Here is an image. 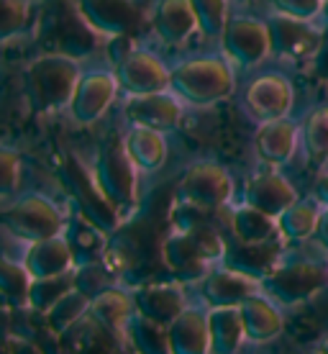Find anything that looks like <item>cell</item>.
I'll return each mask as SVG.
<instances>
[{
    "label": "cell",
    "mask_w": 328,
    "mask_h": 354,
    "mask_svg": "<svg viewBox=\"0 0 328 354\" xmlns=\"http://www.w3.org/2000/svg\"><path fill=\"white\" fill-rule=\"evenodd\" d=\"M169 90L185 106L208 108L233 95L236 75L226 57H190L169 67Z\"/></svg>",
    "instance_id": "cell-1"
},
{
    "label": "cell",
    "mask_w": 328,
    "mask_h": 354,
    "mask_svg": "<svg viewBox=\"0 0 328 354\" xmlns=\"http://www.w3.org/2000/svg\"><path fill=\"white\" fill-rule=\"evenodd\" d=\"M259 285L262 292L282 308L302 306L328 288V259L282 252V257L259 280Z\"/></svg>",
    "instance_id": "cell-2"
},
{
    "label": "cell",
    "mask_w": 328,
    "mask_h": 354,
    "mask_svg": "<svg viewBox=\"0 0 328 354\" xmlns=\"http://www.w3.org/2000/svg\"><path fill=\"white\" fill-rule=\"evenodd\" d=\"M80 62L67 54H44L26 72L28 100L39 113H54L70 106L77 80Z\"/></svg>",
    "instance_id": "cell-3"
},
{
    "label": "cell",
    "mask_w": 328,
    "mask_h": 354,
    "mask_svg": "<svg viewBox=\"0 0 328 354\" xmlns=\"http://www.w3.org/2000/svg\"><path fill=\"white\" fill-rule=\"evenodd\" d=\"M139 169L131 162V157L124 149V139L121 142H108L100 149L95 167H93V180L98 190L103 193L110 208H113L121 218L126 213H131L139 201Z\"/></svg>",
    "instance_id": "cell-4"
},
{
    "label": "cell",
    "mask_w": 328,
    "mask_h": 354,
    "mask_svg": "<svg viewBox=\"0 0 328 354\" xmlns=\"http://www.w3.org/2000/svg\"><path fill=\"white\" fill-rule=\"evenodd\" d=\"M0 226L31 244V241L64 234L67 218L52 198L41 193H28L0 213Z\"/></svg>",
    "instance_id": "cell-5"
},
{
    "label": "cell",
    "mask_w": 328,
    "mask_h": 354,
    "mask_svg": "<svg viewBox=\"0 0 328 354\" xmlns=\"http://www.w3.org/2000/svg\"><path fill=\"white\" fill-rule=\"evenodd\" d=\"M177 201L197 211H221L233 201V177L218 162L200 160L180 180Z\"/></svg>",
    "instance_id": "cell-6"
},
{
    "label": "cell",
    "mask_w": 328,
    "mask_h": 354,
    "mask_svg": "<svg viewBox=\"0 0 328 354\" xmlns=\"http://www.w3.org/2000/svg\"><path fill=\"white\" fill-rule=\"evenodd\" d=\"M218 41L223 57L239 70H254L272 57L269 26L254 16H231Z\"/></svg>",
    "instance_id": "cell-7"
},
{
    "label": "cell",
    "mask_w": 328,
    "mask_h": 354,
    "mask_svg": "<svg viewBox=\"0 0 328 354\" xmlns=\"http://www.w3.org/2000/svg\"><path fill=\"white\" fill-rule=\"evenodd\" d=\"M295 106V85L282 72H262L247 82L241 93V108L254 124L287 118Z\"/></svg>",
    "instance_id": "cell-8"
},
{
    "label": "cell",
    "mask_w": 328,
    "mask_h": 354,
    "mask_svg": "<svg viewBox=\"0 0 328 354\" xmlns=\"http://www.w3.org/2000/svg\"><path fill=\"white\" fill-rule=\"evenodd\" d=\"M269 26V39H272V57L284 59V62H305V59H316L326 28L316 26L313 21H302V18L282 16V13H272L267 18Z\"/></svg>",
    "instance_id": "cell-9"
},
{
    "label": "cell",
    "mask_w": 328,
    "mask_h": 354,
    "mask_svg": "<svg viewBox=\"0 0 328 354\" xmlns=\"http://www.w3.org/2000/svg\"><path fill=\"white\" fill-rule=\"evenodd\" d=\"M118 88L128 95H149V93H162L169 90V67L162 62L157 54L146 49H131L124 59L113 64Z\"/></svg>",
    "instance_id": "cell-10"
},
{
    "label": "cell",
    "mask_w": 328,
    "mask_h": 354,
    "mask_svg": "<svg viewBox=\"0 0 328 354\" xmlns=\"http://www.w3.org/2000/svg\"><path fill=\"white\" fill-rule=\"evenodd\" d=\"M118 80H115L113 72L106 70H93L80 75L75 95L70 100V113L75 118V124L90 126L100 121L103 113L113 106L115 95H118Z\"/></svg>",
    "instance_id": "cell-11"
},
{
    "label": "cell",
    "mask_w": 328,
    "mask_h": 354,
    "mask_svg": "<svg viewBox=\"0 0 328 354\" xmlns=\"http://www.w3.org/2000/svg\"><path fill=\"white\" fill-rule=\"evenodd\" d=\"M197 288H200V298H203L205 308H229V306L239 308L249 295L262 292L257 277H249V274L223 265V262L211 267L203 280H197Z\"/></svg>",
    "instance_id": "cell-12"
},
{
    "label": "cell",
    "mask_w": 328,
    "mask_h": 354,
    "mask_svg": "<svg viewBox=\"0 0 328 354\" xmlns=\"http://www.w3.org/2000/svg\"><path fill=\"white\" fill-rule=\"evenodd\" d=\"M124 113L131 126H146V129L167 133L180 126L182 113H185V103L172 90L149 93V95H128Z\"/></svg>",
    "instance_id": "cell-13"
},
{
    "label": "cell",
    "mask_w": 328,
    "mask_h": 354,
    "mask_svg": "<svg viewBox=\"0 0 328 354\" xmlns=\"http://www.w3.org/2000/svg\"><path fill=\"white\" fill-rule=\"evenodd\" d=\"M75 10L90 31L108 39L128 36L139 24L133 0H75Z\"/></svg>",
    "instance_id": "cell-14"
},
{
    "label": "cell",
    "mask_w": 328,
    "mask_h": 354,
    "mask_svg": "<svg viewBox=\"0 0 328 354\" xmlns=\"http://www.w3.org/2000/svg\"><path fill=\"white\" fill-rule=\"evenodd\" d=\"M298 198L300 195H298L293 183L282 172H277V167H269L249 177V183L244 185L241 203L251 205V208H257L272 218H280Z\"/></svg>",
    "instance_id": "cell-15"
},
{
    "label": "cell",
    "mask_w": 328,
    "mask_h": 354,
    "mask_svg": "<svg viewBox=\"0 0 328 354\" xmlns=\"http://www.w3.org/2000/svg\"><path fill=\"white\" fill-rule=\"evenodd\" d=\"M300 147V126L293 118H277L259 124L254 133V151L257 160L267 167H282L295 157V151Z\"/></svg>",
    "instance_id": "cell-16"
},
{
    "label": "cell",
    "mask_w": 328,
    "mask_h": 354,
    "mask_svg": "<svg viewBox=\"0 0 328 354\" xmlns=\"http://www.w3.org/2000/svg\"><path fill=\"white\" fill-rule=\"evenodd\" d=\"M133 306H136V313L157 321L162 326H169L190 303H187L185 283L175 280V283H151L136 288Z\"/></svg>",
    "instance_id": "cell-17"
},
{
    "label": "cell",
    "mask_w": 328,
    "mask_h": 354,
    "mask_svg": "<svg viewBox=\"0 0 328 354\" xmlns=\"http://www.w3.org/2000/svg\"><path fill=\"white\" fill-rule=\"evenodd\" d=\"M67 183H70L72 193L77 198L80 211L85 218H90V221L103 231H113L115 226H118L121 216L110 208V203L103 198V193H100L98 185H95L93 175H90L88 169L82 167L75 157L67 160Z\"/></svg>",
    "instance_id": "cell-18"
},
{
    "label": "cell",
    "mask_w": 328,
    "mask_h": 354,
    "mask_svg": "<svg viewBox=\"0 0 328 354\" xmlns=\"http://www.w3.org/2000/svg\"><path fill=\"white\" fill-rule=\"evenodd\" d=\"M241 321H244V334L251 344H269L282 337L284 331V313L282 306H277L269 295L254 292L239 306Z\"/></svg>",
    "instance_id": "cell-19"
},
{
    "label": "cell",
    "mask_w": 328,
    "mask_h": 354,
    "mask_svg": "<svg viewBox=\"0 0 328 354\" xmlns=\"http://www.w3.org/2000/svg\"><path fill=\"white\" fill-rule=\"evenodd\" d=\"M172 354H211V326L205 306H187L167 326Z\"/></svg>",
    "instance_id": "cell-20"
},
{
    "label": "cell",
    "mask_w": 328,
    "mask_h": 354,
    "mask_svg": "<svg viewBox=\"0 0 328 354\" xmlns=\"http://www.w3.org/2000/svg\"><path fill=\"white\" fill-rule=\"evenodd\" d=\"M23 267L31 274V280H36V277H52V274H62L75 270L77 259H75V252L70 247L67 234H57V236H49V239L31 241L26 254H23Z\"/></svg>",
    "instance_id": "cell-21"
},
{
    "label": "cell",
    "mask_w": 328,
    "mask_h": 354,
    "mask_svg": "<svg viewBox=\"0 0 328 354\" xmlns=\"http://www.w3.org/2000/svg\"><path fill=\"white\" fill-rule=\"evenodd\" d=\"M162 259H164L167 270L177 277L180 283H197V280H203L211 267H215L193 247V241L187 239V234L182 229L172 231L164 239Z\"/></svg>",
    "instance_id": "cell-22"
},
{
    "label": "cell",
    "mask_w": 328,
    "mask_h": 354,
    "mask_svg": "<svg viewBox=\"0 0 328 354\" xmlns=\"http://www.w3.org/2000/svg\"><path fill=\"white\" fill-rule=\"evenodd\" d=\"M136 313V306H133V292L121 290V288H106L100 290L98 295H93L90 301L88 316L95 324H98L103 331L113 334V337L124 339L126 324Z\"/></svg>",
    "instance_id": "cell-23"
},
{
    "label": "cell",
    "mask_w": 328,
    "mask_h": 354,
    "mask_svg": "<svg viewBox=\"0 0 328 354\" xmlns=\"http://www.w3.org/2000/svg\"><path fill=\"white\" fill-rule=\"evenodd\" d=\"M151 28H154L157 39L164 44H185L197 31V21L193 8H190V0H160L154 18H151Z\"/></svg>",
    "instance_id": "cell-24"
},
{
    "label": "cell",
    "mask_w": 328,
    "mask_h": 354,
    "mask_svg": "<svg viewBox=\"0 0 328 354\" xmlns=\"http://www.w3.org/2000/svg\"><path fill=\"white\" fill-rule=\"evenodd\" d=\"M124 149L142 175H151L164 167L169 147L167 136L162 131L146 126H128V131L124 133Z\"/></svg>",
    "instance_id": "cell-25"
},
{
    "label": "cell",
    "mask_w": 328,
    "mask_h": 354,
    "mask_svg": "<svg viewBox=\"0 0 328 354\" xmlns=\"http://www.w3.org/2000/svg\"><path fill=\"white\" fill-rule=\"evenodd\" d=\"M284 252V241H267V244H236V247L226 249V257H223V265L233 267L239 272L249 274V277H257L262 280L272 267L277 265V259L282 257Z\"/></svg>",
    "instance_id": "cell-26"
},
{
    "label": "cell",
    "mask_w": 328,
    "mask_h": 354,
    "mask_svg": "<svg viewBox=\"0 0 328 354\" xmlns=\"http://www.w3.org/2000/svg\"><path fill=\"white\" fill-rule=\"evenodd\" d=\"M323 201L311 195V198H298L287 211L277 218V229L282 241H308L318 234V223L323 216Z\"/></svg>",
    "instance_id": "cell-27"
},
{
    "label": "cell",
    "mask_w": 328,
    "mask_h": 354,
    "mask_svg": "<svg viewBox=\"0 0 328 354\" xmlns=\"http://www.w3.org/2000/svg\"><path fill=\"white\" fill-rule=\"evenodd\" d=\"M229 226L233 239L241 244H267V241H277L280 229H277V218L267 216V213L251 208V205L241 203L233 205L229 213Z\"/></svg>",
    "instance_id": "cell-28"
},
{
    "label": "cell",
    "mask_w": 328,
    "mask_h": 354,
    "mask_svg": "<svg viewBox=\"0 0 328 354\" xmlns=\"http://www.w3.org/2000/svg\"><path fill=\"white\" fill-rule=\"evenodd\" d=\"M208 326H211V354H239L247 344L244 321L239 308H208Z\"/></svg>",
    "instance_id": "cell-29"
},
{
    "label": "cell",
    "mask_w": 328,
    "mask_h": 354,
    "mask_svg": "<svg viewBox=\"0 0 328 354\" xmlns=\"http://www.w3.org/2000/svg\"><path fill=\"white\" fill-rule=\"evenodd\" d=\"M300 147L313 167H328V103L316 106L300 126Z\"/></svg>",
    "instance_id": "cell-30"
},
{
    "label": "cell",
    "mask_w": 328,
    "mask_h": 354,
    "mask_svg": "<svg viewBox=\"0 0 328 354\" xmlns=\"http://www.w3.org/2000/svg\"><path fill=\"white\" fill-rule=\"evenodd\" d=\"M124 339L133 349V354H172L169 352L167 326L146 319L142 313H133L126 324Z\"/></svg>",
    "instance_id": "cell-31"
},
{
    "label": "cell",
    "mask_w": 328,
    "mask_h": 354,
    "mask_svg": "<svg viewBox=\"0 0 328 354\" xmlns=\"http://www.w3.org/2000/svg\"><path fill=\"white\" fill-rule=\"evenodd\" d=\"M75 288H77V267L70 272L52 274V277H36V280H31V288H28L26 306H31L36 313H49L54 303L62 301L64 295Z\"/></svg>",
    "instance_id": "cell-32"
},
{
    "label": "cell",
    "mask_w": 328,
    "mask_h": 354,
    "mask_svg": "<svg viewBox=\"0 0 328 354\" xmlns=\"http://www.w3.org/2000/svg\"><path fill=\"white\" fill-rule=\"evenodd\" d=\"M90 298L88 292H82L80 288H75L64 295L62 301H57L49 308V313H44L46 321H49V328H52L54 334H64V331H70L82 316H88L90 310Z\"/></svg>",
    "instance_id": "cell-33"
},
{
    "label": "cell",
    "mask_w": 328,
    "mask_h": 354,
    "mask_svg": "<svg viewBox=\"0 0 328 354\" xmlns=\"http://www.w3.org/2000/svg\"><path fill=\"white\" fill-rule=\"evenodd\" d=\"M231 0H190V8L195 13L197 31L205 39H221L223 28L231 18Z\"/></svg>",
    "instance_id": "cell-34"
},
{
    "label": "cell",
    "mask_w": 328,
    "mask_h": 354,
    "mask_svg": "<svg viewBox=\"0 0 328 354\" xmlns=\"http://www.w3.org/2000/svg\"><path fill=\"white\" fill-rule=\"evenodd\" d=\"M182 231L187 234V239L193 241V247H195L211 265H221L223 257H226V249H229V241L223 239L221 231L203 221L182 226Z\"/></svg>",
    "instance_id": "cell-35"
},
{
    "label": "cell",
    "mask_w": 328,
    "mask_h": 354,
    "mask_svg": "<svg viewBox=\"0 0 328 354\" xmlns=\"http://www.w3.org/2000/svg\"><path fill=\"white\" fill-rule=\"evenodd\" d=\"M28 288H31V274L26 272L23 262L18 265V262L0 257V298L16 306H26Z\"/></svg>",
    "instance_id": "cell-36"
},
{
    "label": "cell",
    "mask_w": 328,
    "mask_h": 354,
    "mask_svg": "<svg viewBox=\"0 0 328 354\" xmlns=\"http://www.w3.org/2000/svg\"><path fill=\"white\" fill-rule=\"evenodd\" d=\"M28 24V0H0V41L18 36Z\"/></svg>",
    "instance_id": "cell-37"
},
{
    "label": "cell",
    "mask_w": 328,
    "mask_h": 354,
    "mask_svg": "<svg viewBox=\"0 0 328 354\" xmlns=\"http://www.w3.org/2000/svg\"><path fill=\"white\" fill-rule=\"evenodd\" d=\"M18 180H21V160L18 151L0 144V198H8L16 193Z\"/></svg>",
    "instance_id": "cell-38"
},
{
    "label": "cell",
    "mask_w": 328,
    "mask_h": 354,
    "mask_svg": "<svg viewBox=\"0 0 328 354\" xmlns=\"http://www.w3.org/2000/svg\"><path fill=\"white\" fill-rule=\"evenodd\" d=\"M269 3L275 13L302 18V21H316L326 8V0H269Z\"/></svg>",
    "instance_id": "cell-39"
},
{
    "label": "cell",
    "mask_w": 328,
    "mask_h": 354,
    "mask_svg": "<svg viewBox=\"0 0 328 354\" xmlns=\"http://www.w3.org/2000/svg\"><path fill=\"white\" fill-rule=\"evenodd\" d=\"M13 354H46L41 346L23 337H13Z\"/></svg>",
    "instance_id": "cell-40"
},
{
    "label": "cell",
    "mask_w": 328,
    "mask_h": 354,
    "mask_svg": "<svg viewBox=\"0 0 328 354\" xmlns=\"http://www.w3.org/2000/svg\"><path fill=\"white\" fill-rule=\"evenodd\" d=\"M316 198H320L323 203H328V167L320 169L318 180H316V190H313Z\"/></svg>",
    "instance_id": "cell-41"
},
{
    "label": "cell",
    "mask_w": 328,
    "mask_h": 354,
    "mask_svg": "<svg viewBox=\"0 0 328 354\" xmlns=\"http://www.w3.org/2000/svg\"><path fill=\"white\" fill-rule=\"evenodd\" d=\"M316 62H318V70L323 75H328V28H326V36H323V44H320L318 54H316Z\"/></svg>",
    "instance_id": "cell-42"
},
{
    "label": "cell",
    "mask_w": 328,
    "mask_h": 354,
    "mask_svg": "<svg viewBox=\"0 0 328 354\" xmlns=\"http://www.w3.org/2000/svg\"><path fill=\"white\" fill-rule=\"evenodd\" d=\"M318 236L323 241V247L328 249V203L323 205V216H320V223H318Z\"/></svg>",
    "instance_id": "cell-43"
},
{
    "label": "cell",
    "mask_w": 328,
    "mask_h": 354,
    "mask_svg": "<svg viewBox=\"0 0 328 354\" xmlns=\"http://www.w3.org/2000/svg\"><path fill=\"white\" fill-rule=\"evenodd\" d=\"M0 354H13V337L0 334Z\"/></svg>",
    "instance_id": "cell-44"
},
{
    "label": "cell",
    "mask_w": 328,
    "mask_h": 354,
    "mask_svg": "<svg viewBox=\"0 0 328 354\" xmlns=\"http://www.w3.org/2000/svg\"><path fill=\"white\" fill-rule=\"evenodd\" d=\"M316 346H318V349H323V352L328 354V331L318 339V342H316Z\"/></svg>",
    "instance_id": "cell-45"
},
{
    "label": "cell",
    "mask_w": 328,
    "mask_h": 354,
    "mask_svg": "<svg viewBox=\"0 0 328 354\" xmlns=\"http://www.w3.org/2000/svg\"><path fill=\"white\" fill-rule=\"evenodd\" d=\"M305 354H326V352H323V349H318V346L313 344L311 349H308V352H305Z\"/></svg>",
    "instance_id": "cell-46"
},
{
    "label": "cell",
    "mask_w": 328,
    "mask_h": 354,
    "mask_svg": "<svg viewBox=\"0 0 328 354\" xmlns=\"http://www.w3.org/2000/svg\"><path fill=\"white\" fill-rule=\"evenodd\" d=\"M323 13H326V16H328V0H326V8H323Z\"/></svg>",
    "instance_id": "cell-47"
},
{
    "label": "cell",
    "mask_w": 328,
    "mask_h": 354,
    "mask_svg": "<svg viewBox=\"0 0 328 354\" xmlns=\"http://www.w3.org/2000/svg\"><path fill=\"white\" fill-rule=\"evenodd\" d=\"M239 3H251V0H239Z\"/></svg>",
    "instance_id": "cell-48"
}]
</instances>
